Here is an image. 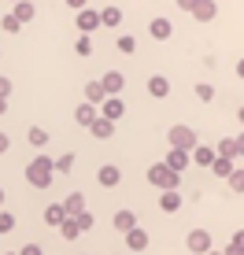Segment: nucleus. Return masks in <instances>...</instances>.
Here are the masks:
<instances>
[{
    "label": "nucleus",
    "mask_w": 244,
    "mask_h": 255,
    "mask_svg": "<svg viewBox=\"0 0 244 255\" xmlns=\"http://www.w3.org/2000/svg\"><path fill=\"white\" fill-rule=\"evenodd\" d=\"M115 230H119V233L137 230V218H133V211H119V215H115Z\"/></svg>",
    "instance_id": "12"
},
{
    "label": "nucleus",
    "mask_w": 244,
    "mask_h": 255,
    "mask_svg": "<svg viewBox=\"0 0 244 255\" xmlns=\"http://www.w3.org/2000/svg\"><path fill=\"white\" fill-rule=\"evenodd\" d=\"M237 74H241V78H244V59H241V63H237Z\"/></svg>",
    "instance_id": "43"
},
{
    "label": "nucleus",
    "mask_w": 244,
    "mask_h": 255,
    "mask_svg": "<svg viewBox=\"0 0 244 255\" xmlns=\"http://www.w3.org/2000/svg\"><path fill=\"white\" fill-rule=\"evenodd\" d=\"M7 144H11V140H7V133H0V155L7 152Z\"/></svg>",
    "instance_id": "40"
},
{
    "label": "nucleus",
    "mask_w": 244,
    "mask_h": 255,
    "mask_svg": "<svg viewBox=\"0 0 244 255\" xmlns=\"http://www.w3.org/2000/svg\"><path fill=\"white\" fill-rule=\"evenodd\" d=\"M63 218H67V215H63V207H59V204L45 207V222H48V226H59V222H63Z\"/></svg>",
    "instance_id": "24"
},
{
    "label": "nucleus",
    "mask_w": 244,
    "mask_h": 255,
    "mask_svg": "<svg viewBox=\"0 0 244 255\" xmlns=\"http://www.w3.org/2000/svg\"><path fill=\"white\" fill-rule=\"evenodd\" d=\"M74 166V155H59V159H52V174H67Z\"/></svg>",
    "instance_id": "25"
},
{
    "label": "nucleus",
    "mask_w": 244,
    "mask_h": 255,
    "mask_svg": "<svg viewBox=\"0 0 244 255\" xmlns=\"http://www.w3.org/2000/svg\"><path fill=\"white\" fill-rule=\"evenodd\" d=\"M0 204H4V189H0Z\"/></svg>",
    "instance_id": "47"
},
{
    "label": "nucleus",
    "mask_w": 244,
    "mask_h": 255,
    "mask_svg": "<svg viewBox=\"0 0 244 255\" xmlns=\"http://www.w3.org/2000/svg\"><path fill=\"white\" fill-rule=\"evenodd\" d=\"M15 19H19V22L33 19V4H30V0H19V4H15Z\"/></svg>",
    "instance_id": "23"
},
{
    "label": "nucleus",
    "mask_w": 244,
    "mask_h": 255,
    "mask_svg": "<svg viewBox=\"0 0 244 255\" xmlns=\"http://www.w3.org/2000/svg\"><path fill=\"white\" fill-rule=\"evenodd\" d=\"M185 248L193 255H207V252H211V233H207V230H193L189 241H185Z\"/></svg>",
    "instance_id": "4"
},
{
    "label": "nucleus",
    "mask_w": 244,
    "mask_h": 255,
    "mask_svg": "<svg viewBox=\"0 0 244 255\" xmlns=\"http://www.w3.org/2000/svg\"><path fill=\"white\" fill-rule=\"evenodd\" d=\"M19 255H41V248H37V244H26V248H22Z\"/></svg>",
    "instance_id": "38"
},
{
    "label": "nucleus",
    "mask_w": 244,
    "mask_h": 255,
    "mask_svg": "<svg viewBox=\"0 0 244 255\" xmlns=\"http://www.w3.org/2000/svg\"><path fill=\"white\" fill-rule=\"evenodd\" d=\"M170 144L181 148V152H193V148H196V133L189 126H174L170 129Z\"/></svg>",
    "instance_id": "3"
},
{
    "label": "nucleus",
    "mask_w": 244,
    "mask_h": 255,
    "mask_svg": "<svg viewBox=\"0 0 244 255\" xmlns=\"http://www.w3.org/2000/svg\"><path fill=\"white\" fill-rule=\"evenodd\" d=\"M196 96H200V100H207V104H211V100H215V89H211L207 82H200V85H196Z\"/></svg>",
    "instance_id": "34"
},
{
    "label": "nucleus",
    "mask_w": 244,
    "mask_h": 255,
    "mask_svg": "<svg viewBox=\"0 0 244 255\" xmlns=\"http://www.w3.org/2000/svg\"><path fill=\"white\" fill-rule=\"evenodd\" d=\"M85 100H89V104H104V100H108L104 85L100 82H89V85H85Z\"/></svg>",
    "instance_id": "16"
},
{
    "label": "nucleus",
    "mask_w": 244,
    "mask_h": 255,
    "mask_svg": "<svg viewBox=\"0 0 244 255\" xmlns=\"http://www.w3.org/2000/svg\"><path fill=\"white\" fill-rule=\"evenodd\" d=\"M237 155H244V133L237 137Z\"/></svg>",
    "instance_id": "41"
},
{
    "label": "nucleus",
    "mask_w": 244,
    "mask_h": 255,
    "mask_svg": "<svg viewBox=\"0 0 244 255\" xmlns=\"http://www.w3.org/2000/svg\"><path fill=\"white\" fill-rule=\"evenodd\" d=\"M11 230H15V215L0 211V233H11Z\"/></svg>",
    "instance_id": "31"
},
{
    "label": "nucleus",
    "mask_w": 244,
    "mask_h": 255,
    "mask_svg": "<svg viewBox=\"0 0 244 255\" xmlns=\"http://www.w3.org/2000/svg\"><path fill=\"white\" fill-rule=\"evenodd\" d=\"M104 93H108V96H119L122 93V85H126V82H122V74H119V70H111V74H104Z\"/></svg>",
    "instance_id": "9"
},
{
    "label": "nucleus",
    "mask_w": 244,
    "mask_h": 255,
    "mask_svg": "<svg viewBox=\"0 0 244 255\" xmlns=\"http://www.w3.org/2000/svg\"><path fill=\"white\" fill-rule=\"evenodd\" d=\"M178 7H181V11H193V7H196V0H178Z\"/></svg>",
    "instance_id": "39"
},
{
    "label": "nucleus",
    "mask_w": 244,
    "mask_h": 255,
    "mask_svg": "<svg viewBox=\"0 0 244 255\" xmlns=\"http://www.w3.org/2000/svg\"><path fill=\"white\" fill-rule=\"evenodd\" d=\"M133 48H137V41L129 37V33H122L119 37V52H133Z\"/></svg>",
    "instance_id": "35"
},
{
    "label": "nucleus",
    "mask_w": 244,
    "mask_h": 255,
    "mask_svg": "<svg viewBox=\"0 0 244 255\" xmlns=\"http://www.w3.org/2000/svg\"><path fill=\"white\" fill-rule=\"evenodd\" d=\"M189 159H193V163H200V166H211L215 159H219V155H215V152H211V148H204V144H196V148H193V152H189Z\"/></svg>",
    "instance_id": "11"
},
{
    "label": "nucleus",
    "mask_w": 244,
    "mask_h": 255,
    "mask_svg": "<svg viewBox=\"0 0 244 255\" xmlns=\"http://www.w3.org/2000/svg\"><path fill=\"white\" fill-rule=\"evenodd\" d=\"M89 133H93V137H100V140H108L111 133H115V122H111V119H93Z\"/></svg>",
    "instance_id": "8"
},
{
    "label": "nucleus",
    "mask_w": 244,
    "mask_h": 255,
    "mask_svg": "<svg viewBox=\"0 0 244 255\" xmlns=\"http://www.w3.org/2000/svg\"><path fill=\"white\" fill-rule=\"evenodd\" d=\"M7 96H11V82H7V78H0V100H7Z\"/></svg>",
    "instance_id": "37"
},
{
    "label": "nucleus",
    "mask_w": 244,
    "mask_h": 255,
    "mask_svg": "<svg viewBox=\"0 0 244 255\" xmlns=\"http://www.w3.org/2000/svg\"><path fill=\"white\" fill-rule=\"evenodd\" d=\"M230 248H237V252L244 255V230H237V233H233V241H230Z\"/></svg>",
    "instance_id": "36"
},
{
    "label": "nucleus",
    "mask_w": 244,
    "mask_h": 255,
    "mask_svg": "<svg viewBox=\"0 0 244 255\" xmlns=\"http://www.w3.org/2000/svg\"><path fill=\"white\" fill-rule=\"evenodd\" d=\"M100 26V11H93V7H82V11H78V30L82 33H93Z\"/></svg>",
    "instance_id": "5"
},
{
    "label": "nucleus",
    "mask_w": 244,
    "mask_h": 255,
    "mask_svg": "<svg viewBox=\"0 0 244 255\" xmlns=\"http://www.w3.org/2000/svg\"><path fill=\"white\" fill-rule=\"evenodd\" d=\"M119 19H122L119 7H104V11H100V22H104V26H119Z\"/></svg>",
    "instance_id": "26"
},
{
    "label": "nucleus",
    "mask_w": 244,
    "mask_h": 255,
    "mask_svg": "<svg viewBox=\"0 0 244 255\" xmlns=\"http://www.w3.org/2000/svg\"><path fill=\"white\" fill-rule=\"evenodd\" d=\"M148 181L159 185V189H178L181 185V174H174L167 163H152V166H148Z\"/></svg>",
    "instance_id": "2"
},
{
    "label": "nucleus",
    "mask_w": 244,
    "mask_h": 255,
    "mask_svg": "<svg viewBox=\"0 0 244 255\" xmlns=\"http://www.w3.org/2000/svg\"><path fill=\"white\" fill-rule=\"evenodd\" d=\"M104 119H111V122H119V119H122V100H119V96L104 100Z\"/></svg>",
    "instance_id": "15"
},
{
    "label": "nucleus",
    "mask_w": 244,
    "mask_h": 255,
    "mask_svg": "<svg viewBox=\"0 0 244 255\" xmlns=\"http://www.w3.org/2000/svg\"><path fill=\"white\" fill-rule=\"evenodd\" d=\"M82 211H85V196H82V192H71V196H67V204H63V215L74 218V215H82Z\"/></svg>",
    "instance_id": "10"
},
{
    "label": "nucleus",
    "mask_w": 244,
    "mask_h": 255,
    "mask_svg": "<svg viewBox=\"0 0 244 255\" xmlns=\"http://www.w3.org/2000/svg\"><path fill=\"white\" fill-rule=\"evenodd\" d=\"M26 181H30L33 189H48V181H52V159H33L30 166H26Z\"/></svg>",
    "instance_id": "1"
},
{
    "label": "nucleus",
    "mask_w": 244,
    "mask_h": 255,
    "mask_svg": "<svg viewBox=\"0 0 244 255\" xmlns=\"http://www.w3.org/2000/svg\"><path fill=\"white\" fill-rule=\"evenodd\" d=\"M148 30H152V37H170V30H174V26H170V19H152V26H148Z\"/></svg>",
    "instance_id": "20"
},
{
    "label": "nucleus",
    "mask_w": 244,
    "mask_h": 255,
    "mask_svg": "<svg viewBox=\"0 0 244 255\" xmlns=\"http://www.w3.org/2000/svg\"><path fill=\"white\" fill-rule=\"evenodd\" d=\"M207 255H222V252H215V248H211V252H207Z\"/></svg>",
    "instance_id": "46"
},
{
    "label": "nucleus",
    "mask_w": 244,
    "mask_h": 255,
    "mask_svg": "<svg viewBox=\"0 0 244 255\" xmlns=\"http://www.w3.org/2000/svg\"><path fill=\"white\" fill-rule=\"evenodd\" d=\"M211 170L219 174V178H230V170H233V159H222V155H219V159L211 163Z\"/></svg>",
    "instance_id": "28"
},
{
    "label": "nucleus",
    "mask_w": 244,
    "mask_h": 255,
    "mask_svg": "<svg viewBox=\"0 0 244 255\" xmlns=\"http://www.w3.org/2000/svg\"><path fill=\"white\" fill-rule=\"evenodd\" d=\"M219 155H222V159H237V140H222Z\"/></svg>",
    "instance_id": "29"
},
{
    "label": "nucleus",
    "mask_w": 244,
    "mask_h": 255,
    "mask_svg": "<svg viewBox=\"0 0 244 255\" xmlns=\"http://www.w3.org/2000/svg\"><path fill=\"white\" fill-rule=\"evenodd\" d=\"M226 181H230L233 192H244V170H230V178H226Z\"/></svg>",
    "instance_id": "30"
},
{
    "label": "nucleus",
    "mask_w": 244,
    "mask_h": 255,
    "mask_svg": "<svg viewBox=\"0 0 244 255\" xmlns=\"http://www.w3.org/2000/svg\"><path fill=\"white\" fill-rule=\"evenodd\" d=\"M74 222H78V230H93V215H89V211H82V215H74Z\"/></svg>",
    "instance_id": "32"
},
{
    "label": "nucleus",
    "mask_w": 244,
    "mask_h": 255,
    "mask_svg": "<svg viewBox=\"0 0 244 255\" xmlns=\"http://www.w3.org/2000/svg\"><path fill=\"white\" fill-rule=\"evenodd\" d=\"M159 207H163V211H178V207H181L178 189H167V192H163V196H159Z\"/></svg>",
    "instance_id": "17"
},
{
    "label": "nucleus",
    "mask_w": 244,
    "mask_h": 255,
    "mask_svg": "<svg viewBox=\"0 0 244 255\" xmlns=\"http://www.w3.org/2000/svg\"><path fill=\"white\" fill-rule=\"evenodd\" d=\"M15 4H19V0H15Z\"/></svg>",
    "instance_id": "48"
},
{
    "label": "nucleus",
    "mask_w": 244,
    "mask_h": 255,
    "mask_svg": "<svg viewBox=\"0 0 244 255\" xmlns=\"http://www.w3.org/2000/svg\"><path fill=\"white\" fill-rule=\"evenodd\" d=\"M4 111H7V100H0V115H4Z\"/></svg>",
    "instance_id": "44"
},
{
    "label": "nucleus",
    "mask_w": 244,
    "mask_h": 255,
    "mask_svg": "<svg viewBox=\"0 0 244 255\" xmlns=\"http://www.w3.org/2000/svg\"><path fill=\"white\" fill-rule=\"evenodd\" d=\"M97 178H100V185H119V181H122V174H119V166H100V174H97Z\"/></svg>",
    "instance_id": "14"
},
{
    "label": "nucleus",
    "mask_w": 244,
    "mask_h": 255,
    "mask_svg": "<svg viewBox=\"0 0 244 255\" xmlns=\"http://www.w3.org/2000/svg\"><path fill=\"white\" fill-rule=\"evenodd\" d=\"M74 52H78V56H89V52H93V41H89V33H82V41L74 45Z\"/></svg>",
    "instance_id": "33"
},
{
    "label": "nucleus",
    "mask_w": 244,
    "mask_h": 255,
    "mask_svg": "<svg viewBox=\"0 0 244 255\" xmlns=\"http://www.w3.org/2000/svg\"><path fill=\"white\" fill-rule=\"evenodd\" d=\"M193 15L200 22H211L215 15H219V7H215V0H196V7H193Z\"/></svg>",
    "instance_id": "7"
},
{
    "label": "nucleus",
    "mask_w": 244,
    "mask_h": 255,
    "mask_svg": "<svg viewBox=\"0 0 244 255\" xmlns=\"http://www.w3.org/2000/svg\"><path fill=\"white\" fill-rule=\"evenodd\" d=\"M148 93H152V96H167L170 93V82L163 74H152V78H148Z\"/></svg>",
    "instance_id": "13"
},
{
    "label": "nucleus",
    "mask_w": 244,
    "mask_h": 255,
    "mask_svg": "<svg viewBox=\"0 0 244 255\" xmlns=\"http://www.w3.org/2000/svg\"><path fill=\"white\" fill-rule=\"evenodd\" d=\"M126 241H129V248H137V252H144V248H148V233H144V230H129V233H126Z\"/></svg>",
    "instance_id": "21"
},
{
    "label": "nucleus",
    "mask_w": 244,
    "mask_h": 255,
    "mask_svg": "<svg viewBox=\"0 0 244 255\" xmlns=\"http://www.w3.org/2000/svg\"><path fill=\"white\" fill-rule=\"evenodd\" d=\"M241 122H244V104H241Z\"/></svg>",
    "instance_id": "45"
},
{
    "label": "nucleus",
    "mask_w": 244,
    "mask_h": 255,
    "mask_svg": "<svg viewBox=\"0 0 244 255\" xmlns=\"http://www.w3.org/2000/svg\"><path fill=\"white\" fill-rule=\"evenodd\" d=\"M26 140H30L33 148H45V144H48V133H45L41 126H30V129H26Z\"/></svg>",
    "instance_id": "19"
},
{
    "label": "nucleus",
    "mask_w": 244,
    "mask_h": 255,
    "mask_svg": "<svg viewBox=\"0 0 244 255\" xmlns=\"http://www.w3.org/2000/svg\"><path fill=\"white\" fill-rule=\"evenodd\" d=\"M67 4H71V7H78V11H82V7H85V0H67Z\"/></svg>",
    "instance_id": "42"
},
{
    "label": "nucleus",
    "mask_w": 244,
    "mask_h": 255,
    "mask_svg": "<svg viewBox=\"0 0 244 255\" xmlns=\"http://www.w3.org/2000/svg\"><path fill=\"white\" fill-rule=\"evenodd\" d=\"M74 119H78V126H85V129H89V126H93V119H97V111H93V104H82V108L74 111Z\"/></svg>",
    "instance_id": "18"
},
{
    "label": "nucleus",
    "mask_w": 244,
    "mask_h": 255,
    "mask_svg": "<svg viewBox=\"0 0 244 255\" xmlns=\"http://www.w3.org/2000/svg\"><path fill=\"white\" fill-rule=\"evenodd\" d=\"M189 163H193V159H189V152H181V148H170V155H167V166H170L174 174H181Z\"/></svg>",
    "instance_id": "6"
},
{
    "label": "nucleus",
    "mask_w": 244,
    "mask_h": 255,
    "mask_svg": "<svg viewBox=\"0 0 244 255\" xmlns=\"http://www.w3.org/2000/svg\"><path fill=\"white\" fill-rule=\"evenodd\" d=\"M56 230H59V233H63V241H74V237H78V233H82V230H78V222H74V218H63V222H59V226H56Z\"/></svg>",
    "instance_id": "22"
},
{
    "label": "nucleus",
    "mask_w": 244,
    "mask_h": 255,
    "mask_svg": "<svg viewBox=\"0 0 244 255\" xmlns=\"http://www.w3.org/2000/svg\"><path fill=\"white\" fill-rule=\"evenodd\" d=\"M0 26H4V33H19V30H22V22L15 19V11H7L4 19H0Z\"/></svg>",
    "instance_id": "27"
}]
</instances>
